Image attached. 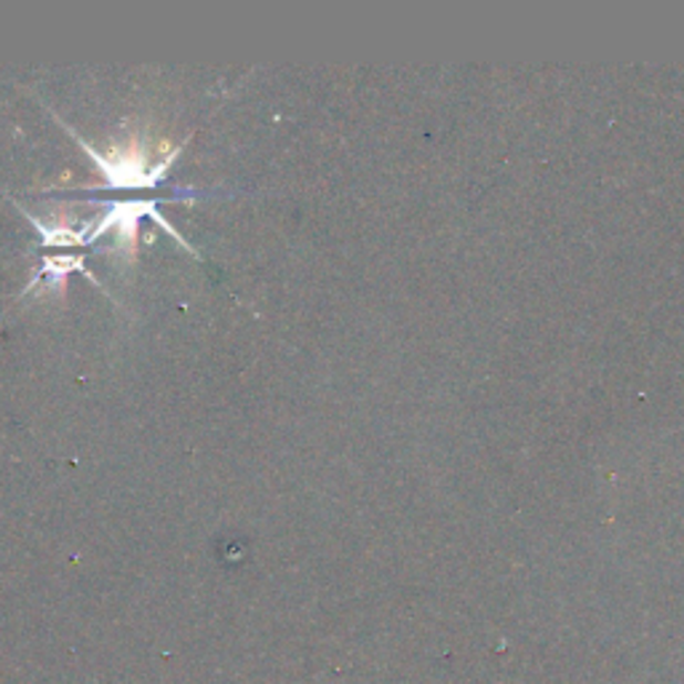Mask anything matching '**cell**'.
<instances>
[{
    "label": "cell",
    "instance_id": "cell-2",
    "mask_svg": "<svg viewBox=\"0 0 684 684\" xmlns=\"http://www.w3.org/2000/svg\"><path fill=\"white\" fill-rule=\"evenodd\" d=\"M73 270H81V273L86 276L89 281L96 283L94 276L86 270V257L64 255V257H46V260H43V265H41V270H38V273H32V279H30L28 289H24V292H30V289L35 287L38 281L49 279V287L56 289V292L62 294L64 292V276L73 273Z\"/></svg>",
    "mask_w": 684,
    "mask_h": 684
},
{
    "label": "cell",
    "instance_id": "cell-1",
    "mask_svg": "<svg viewBox=\"0 0 684 684\" xmlns=\"http://www.w3.org/2000/svg\"><path fill=\"white\" fill-rule=\"evenodd\" d=\"M68 128L70 134H73L75 139L81 142V147L86 151V156L94 160L96 166H100L102 174H105L107 185L105 187H113V190H137V187H145V190H153L160 179L166 177V169L174 164V158L183 153V147H174V151L166 156L164 160H160L158 166H153V169H147V160H145V147L137 145H128V147H113V153L110 156H102V153H96L92 145H89L86 139H81L79 134L73 132L70 126Z\"/></svg>",
    "mask_w": 684,
    "mask_h": 684
}]
</instances>
